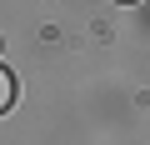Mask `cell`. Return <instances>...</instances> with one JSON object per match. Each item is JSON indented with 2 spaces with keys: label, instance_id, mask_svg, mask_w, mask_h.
<instances>
[{
  "label": "cell",
  "instance_id": "1",
  "mask_svg": "<svg viewBox=\"0 0 150 145\" xmlns=\"http://www.w3.org/2000/svg\"><path fill=\"white\" fill-rule=\"evenodd\" d=\"M10 100H15V75L0 70V110H10Z\"/></svg>",
  "mask_w": 150,
  "mask_h": 145
},
{
  "label": "cell",
  "instance_id": "2",
  "mask_svg": "<svg viewBox=\"0 0 150 145\" xmlns=\"http://www.w3.org/2000/svg\"><path fill=\"white\" fill-rule=\"evenodd\" d=\"M125 5H130V0H125Z\"/></svg>",
  "mask_w": 150,
  "mask_h": 145
}]
</instances>
